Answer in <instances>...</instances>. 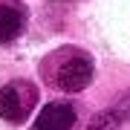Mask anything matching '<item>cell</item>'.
<instances>
[{"label": "cell", "mask_w": 130, "mask_h": 130, "mask_svg": "<svg viewBox=\"0 0 130 130\" xmlns=\"http://www.w3.org/2000/svg\"><path fill=\"white\" fill-rule=\"evenodd\" d=\"M75 124V110L67 101H52L38 113L32 130H70Z\"/></svg>", "instance_id": "obj_3"}, {"label": "cell", "mask_w": 130, "mask_h": 130, "mask_svg": "<svg viewBox=\"0 0 130 130\" xmlns=\"http://www.w3.org/2000/svg\"><path fill=\"white\" fill-rule=\"evenodd\" d=\"M26 26V12L20 0H0V43L14 41Z\"/></svg>", "instance_id": "obj_4"}, {"label": "cell", "mask_w": 130, "mask_h": 130, "mask_svg": "<svg viewBox=\"0 0 130 130\" xmlns=\"http://www.w3.org/2000/svg\"><path fill=\"white\" fill-rule=\"evenodd\" d=\"M38 104V90L29 81H9L0 87V119L20 124Z\"/></svg>", "instance_id": "obj_2"}, {"label": "cell", "mask_w": 130, "mask_h": 130, "mask_svg": "<svg viewBox=\"0 0 130 130\" xmlns=\"http://www.w3.org/2000/svg\"><path fill=\"white\" fill-rule=\"evenodd\" d=\"M43 78L61 93H78L93 81V58L75 46H64L43 61Z\"/></svg>", "instance_id": "obj_1"}]
</instances>
